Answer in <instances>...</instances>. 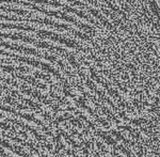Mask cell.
<instances>
[{"label": "cell", "instance_id": "1", "mask_svg": "<svg viewBox=\"0 0 160 157\" xmlns=\"http://www.w3.org/2000/svg\"><path fill=\"white\" fill-rule=\"evenodd\" d=\"M0 9L3 10L4 12H13V13H17V14H20V15H30L27 11H22V10L10 9V8H4V7H0Z\"/></svg>", "mask_w": 160, "mask_h": 157}, {"label": "cell", "instance_id": "2", "mask_svg": "<svg viewBox=\"0 0 160 157\" xmlns=\"http://www.w3.org/2000/svg\"><path fill=\"white\" fill-rule=\"evenodd\" d=\"M0 110H4V111H8V112H11L13 114H18V112L15 111L14 109H12V108L10 107H4V106H0Z\"/></svg>", "mask_w": 160, "mask_h": 157}, {"label": "cell", "instance_id": "3", "mask_svg": "<svg viewBox=\"0 0 160 157\" xmlns=\"http://www.w3.org/2000/svg\"><path fill=\"white\" fill-rule=\"evenodd\" d=\"M44 58L47 59V60H49V61H52V62H55V61H57V58H56V57H53V56L45 55V56H44Z\"/></svg>", "mask_w": 160, "mask_h": 157}, {"label": "cell", "instance_id": "4", "mask_svg": "<svg viewBox=\"0 0 160 157\" xmlns=\"http://www.w3.org/2000/svg\"><path fill=\"white\" fill-rule=\"evenodd\" d=\"M1 68H3L4 71L10 72V73H12L13 71H15V68H12V66H1Z\"/></svg>", "mask_w": 160, "mask_h": 157}]
</instances>
